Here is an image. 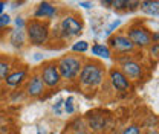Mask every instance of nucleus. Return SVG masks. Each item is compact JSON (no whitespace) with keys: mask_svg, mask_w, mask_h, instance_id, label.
<instances>
[{"mask_svg":"<svg viewBox=\"0 0 159 134\" xmlns=\"http://www.w3.org/2000/svg\"><path fill=\"white\" fill-rule=\"evenodd\" d=\"M106 67L98 59H86L81 72L78 75V84L81 89L89 90V89H97L102 85L106 79Z\"/></svg>","mask_w":159,"mask_h":134,"instance_id":"obj_1","label":"nucleus"},{"mask_svg":"<svg viewBox=\"0 0 159 134\" xmlns=\"http://www.w3.org/2000/svg\"><path fill=\"white\" fill-rule=\"evenodd\" d=\"M55 61H57V67H58L61 81H64L67 84H72V82L78 81V75L81 72V67H83L86 59L81 55L66 54V55H61Z\"/></svg>","mask_w":159,"mask_h":134,"instance_id":"obj_2","label":"nucleus"},{"mask_svg":"<svg viewBox=\"0 0 159 134\" xmlns=\"http://www.w3.org/2000/svg\"><path fill=\"white\" fill-rule=\"evenodd\" d=\"M25 32H26V38L32 46H44L49 43L51 38V26L49 21H43L37 19H29L26 20V26H25Z\"/></svg>","mask_w":159,"mask_h":134,"instance_id":"obj_3","label":"nucleus"},{"mask_svg":"<svg viewBox=\"0 0 159 134\" xmlns=\"http://www.w3.org/2000/svg\"><path fill=\"white\" fill-rule=\"evenodd\" d=\"M83 29H84V24H83L81 15L75 14V12L64 14L58 23L60 38L64 40V41L75 38V37H80L83 34Z\"/></svg>","mask_w":159,"mask_h":134,"instance_id":"obj_4","label":"nucleus"},{"mask_svg":"<svg viewBox=\"0 0 159 134\" xmlns=\"http://www.w3.org/2000/svg\"><path fill=\"white\" fill-rule=\"evenodd\" d=\"M39 75L44 84L46 89H58L61 85V76H60V72H58V67H57V61L55 59H51V61H44L41 64L39 70Z\"/></svg>","mask_w":159,"mask_h":134,"instance_id":"obj_5","label":"nucleus"},{"mask_svg":"<svg viewBox=\"0 0 159 134\" xmlns=\"http://www.w3.org/2000/svg\"><path fill=\"white\" fill-rule=\"evenodd\" d=\"M129 40L133 43V46L136 49H148L152 46V32L147 26L141 24V23H135L127 29L125 34Z\"/></svg>","mask_w":159,"mask_h":134,"instance_id":"obj_6","label":"nucleus"},{"mask_svg":"<svg viewBox=\"0 0 159 134\" xmlns=\"http://www.w3.org/2000/svg\"><path fill=\"white\" fill-rule=\"evenodd\" d=\"M107 46L112 52L118 54V55H132L135 52V46L133 43L129 40L125 34H113L107 38Z\"/></svg>","mask_w":159,"mask_h":134,"instance_id":"obj_7","label":"nucleus"},{"mask_svg":"<svg viewBox=\"0 0 159 134\" xmlns=\"http://www.w3.org/2000/svg\"><path fill=\"white\" fill-rule=\"evenodd\" d=\"M23 92H25V96H28L31 99H40L41 96L44 95L46 87H44V84H43V81H41L37 70L29 73L28 81L25 82V90Z\"/></svg>","mask_w":159,"mask_h":134,"instance_id":"obj_8","label":"nucleus"},{"mask_svg":"<svg viewBox=\"0 0 159 134\" xmlns=\"http://www.w3.org/2000/svg\"><path fill=\"white\" fill-rule=\"evenodd\" d=\"M119 70L125 75V78L130 81V82H139L144 79V75H145V67L142 63L136 61L135 58L129 59L127 63L121 64L119 66Z\"/></svg>","mask_w":159,"mask_h":134,"instance_id":"obj_9","label":"nucleus"},{"mask_svg":"<svg viewBox=\"0 0 159 134\" xmlns=\"http://www.w3.org/2000/svg\"><path fill=\"white\" fill-rule=\"evenodd\" d=\"M109 82L113 87V90L119 92V93H125V92H130L132 90V82L119 70V67L109 69Z\"/></svg>","mask_w":159,"mask_h":134,"instance_id":"obj_10","label":"nucleus"},{"mask_svg":"<svg viewBox=\"0 0 159 134\" xmlns=\"http://www.w3.org/2000/svg\"><path fill=\"white\" fill-rule=\"evenodd\" d=\"M29 76V69L28 67H19V69H14L6 79L3 81V85L8 87V89H20L21 85H25V82L28 81Z\"/></svg>","mask_w":159,"mask_h":134,"instance_id":"obj_11","label":"nucleus"},{"mask_svg":"<svg viewBox=\"0 0 159 134\" xmlns=\"http://www.w3.org/2000/svg\"><path fill=\"white\" fill-rule=\"evenodd\" d=\"M84 120L87 123L89 131L93 134L102 133L106 130V125H107V117L99 111H89L84 117Z\"/></svg>","mask_w":159,"mask_h":134,"instance_id":"obj_12","label":"nucleus"},{"mask_svg":"<svg viewBox=\"0 0 159 134\" xmlns=\"http://www.w3.org/2000/svg\"><path fill=\"white\" fill-rule=\"evenodd\" d=\"M58 15V8L55 5H52L51 2H41L34 11V17L32 19L43 20V21H51Z\"/></svg>","mask_w":159,"mask_h":134,"instance_id":"obj_13","label":"nucleus"},{"mask_svg":"<svg viewBox=\"0 0 159 134\" xmlns=\"http://www.w3.org/2000/svg\"><path fill=\"white\" fill-rule=\"evenodd\" d=\"M9 44L14 47V49H17V50H21L25 46H26V43H28V38H26V32H25V29H11V32H9Z\"/></svg>","mask_w":159,"mask_h":134,"instance_id":"obj_14","label":"nucleus"},{"mask_svg":"<svg viewBox=\"0 0 159 134\" xmlns=\"http://www.w3.org/2000/svg\"><path fill=\"white\" fill-rule=\"evenodd\" d=\"M139 11L150 17H159V0H144L139 2Z\"/></svg>","mask_w":159,"mask_h":134,"instance_id":"obj_15","label":"nucleus"},{"mask_svg":"<svg viewBox=\"0 0 159 134\" xmlns=\"http://www.w3.org/2000/svg\"><path fill=\"white\" fill-rule=\"evenodd\" d=\"M14 64H12V59L9 57H5V55H0V84H3V81L6 79V76L14 70Z\"/></svg>","mask_w":159,"mask_h":134,"instance_id":"obj_16","label":"nucleus"},{"mask_svg":"<svg viewBox=\"0 0 159 134\" xmlns=\"http://www.w3.org/2000/svg\"><path fill=\"white\" fill-rule=\"evenodd\" d=\"M92 55L95 58H102V59H110L112 58V50L109 49L107 44H102V43H95L90 49Z\"/></svg>","mask_w":159,"mask_h":134,"instance_id":"obj_17","label":"nucleus"},{"mask_svg":"<svg viewBox=\"0 0 159 134\" xmlns=\"http://www.w3.org/2000/svg\"><path fill=\"white\" fill-rule=\"evenodd\" d=\"M70 133H74V131H89V128H87V123H86V120H84V117H75V119H72L69 123H67V127H66Z\"/></svg>","mask_w":159,"mask_h":134,"instance_id":"obj_18","label":"nucleus"},{"mask_svg":"<svg viewBox=\"0 0 159 134\" xmlns=\"http://www.w3.org/2000/svg\"><path fill=\"white\" fill-rule=\"evenodd\" d=\"M89 43L86 41V40H78V41H75L72 46H70V52L72 54H75V55H80V54H86V52H89Z\"/></svg>","mask_w":159,"mask_h":134,"instance_id":"obj_19","label":"nucleus"},{"mask_svg":"<svg viewBox=\"0 0 159 134\" xmlns=\"http://www.w3.org/2000/svg\"><path fill=\"white\" fill-rule=\"evenodd\" d=\"M75 99H74V96H67L66 99H64V102H63V111L66 113V115H74L75 113Z\"/></svg>","mask_w":159,"mask_h":134,"instance_id":"obj_20","label":"nucleus"},{"mask_svg":"<svg viewBox=\"0 0 159 134\" xmlns=\"http://www.w3.org/2000/svg\"><path fill=\"white\" fill-rule=\"evenodd\" d=\"M141 133H142L141 127L133 123V125H127V127H124L119 134H141Z\"/></svg>","mask_w":159,"mask_h":134,"instance_id":"obj_21","label":"nucleus"},{"mask_svg":"<svg viewBox=\"0 0 159 134\" xmlns=\"http://www.w3.org/2000/svg\"><path fill=\"white\" fill-rule=\"evenodd\" d=\"M129 6V0H113L112 2V8L115 11H127Z\"/></svg>","mask_w":159,"mask_h":134,"instance_id":"obj_22","label":"nucleus"},{"mask_svg":"<svg viewBox=\"0 0 159 134\" xmlns=\"http://www.w3.org/2000/svg\"><path fill=\"white\" fill-rule=\"evenodd\" d=\"M11 23H12V17H11L9 14H2V15H0V31L9 28Z\"/></svg>","mask_w":159,"mask_h":134,"instance_id":"obj_23","label":"nucleus"},{"mask_svg":"<svg viewBox=\"0 0 159 134\" xmlns=\"http://www.w3.org/2000/svg\"><path fill=\"white\" fill-rule=\"evenodd\" d=\"M147 50H148V55H150V58H153V59H159V41H156V43H152V46H150Z\"/></svg>","mask_w":159,"mask_h":134,"instance_id":"obj_24","label":"nucleus"},{"mask_svg":"<svg viewBox=\"0 0 159 134\" xmlns=\"http://www.w3.org/2000/svg\"><path fill=\"white\" fill-rule=\"evenodd\" d=\"M63 102H64V99H61V97H60L58 101L52 105V111H54L57 116H61L63 113H64V111H63Z\"/></svg>","mask_w":159,"mask_h":134,"instance_id":"obj_25","label":"nucleus"},{"mask_svg":"<svg viewBox=\"0 0 159 134\" xmlns=\"http://www.w3.org/2000/svg\"><path fill=\"white\" fill-rule=\"evenodd\" d=\"M12 23H14L16 29H25V26H26V20L21 15H17L16 19H12Z\"/></svg>","mask_w":159,"mask_h":134,"instance_id":"obj_26","label":"nucleus"},{"mask_svg":"<svg viewBox=\"0 0 159 134\" xmlns=\"http://www.w3.org/2000/svg\"><path fill=\"white\" fill-rule=\"evenodd\" d=\"M135 9H139V2L138 0H129L127 11H135Z\"/></svg>","mask_w":159,"mask_h":134,"instance_id":"obj_27","label":"nucleus"},{"mask_svg":"<svg viewBox=\"0 0 159 134\" xmlns=\"http://www.w3.org/2000/svg\"><path fill=\"white\" fill-rule=\"evenodd\" d=\"M119 24H121V20H115V21H112V24H110V26H109V29H107V34L110 35V34H112V32H113V31L118 28Z\"/></svg>","mask_w":159,"mask_h":134,"instance_id":"obj_28","label":"nucleus"},{"mask_svg":"<svg viewBox=\"0 0 159 134\" xmlns=\"http://www.w3.org/2000/svg\"><path fill=\"white\" fill-rule=\"evenodd\" d=\"M78 6L86 8V9H92L93 8V2H84V0H81V2H78Z\"/></svg>","mask_w":159,"mask_h":134,"instance_id":"obj_29","label":"nucleus"},{"mask_svg":"<svg viewBox=\"0 0 159 134\" xmlns=\"http://www.w3.org/2000/svg\"><path fill=\"white\" fill-rule=\"evenodd\" d=\"M112 2H113V0H101L99 3H101V6H104V8H112Z\"/></svg>","mask_w":159,"mask_h":134,"instance_id":"obj_30","label":"nucleus"},{"mask_svg":"<svg viewBox=\"0 0 159 134\" xmlns=\"http://www.w3.org/2000/svg\"><path fill=\"white\" fill-rule=\"evenodd\" d=\"M6 5H8L6 2H2V0H0V15H2V14H5V9H6Z\"/></svg>","mask_w":159,"mask_h":134,"instance_id":"obj_31","label":"nucleus"},{"mask_svg":"<svg viewBox=\"0 0 159 134\" xmlns=\"http://www.w3.org/2000/svg\"><path fill=\"white\" fill-rule=\"evenodd\" d=\"M156 41H159V31L152 34V43H156Z\"/></svg>","mask_w":159,"mask_h":134,"instance_id":"obj_32","label":"nucleus"},{"mask_svg":"<svg viewBox=\"0 0 159 134\" xmlns=\"http://www.w3.org/2000/svg\"><path fill=\"white\" fill-rule=\"evenodd\" d=\"M21 5H25V2H12V9H17V8H20Z\"/></svg>","mask_w":159,"mask_h":134,"instance_id":"obj_33","label":"nucleus"},{"mask_svg":"<svg viewBox=\"0 0 159 134\" xmlns=\"http://www.w3.org/2000/svg\"><path fill=\"white\" fill-rule=\"evenodd\" d=\"M34 59H35V61H43V54H40V52L34 54Z\"/></svg>","mask_w":159,"mask_h":134,"instance_id":"obj_34","label":"nucleus"},{"mask_svg":"<svg viewBox=\"0 0 159 134\" xmlns=\"http://www.w3.org/2000/svg\"><path fill=\"white\" fill-rule=\"evenodd\" d=\"M69 134H93L90 131H74V133H69Z\"/></svg>","mask_w":159,"mask_h":134,"instance_id":"obj_35","label":"nucleus"},{"mask_svg":"<svg viewBox=\"0 0 159 134\" xmlns=\"http://www.w3.org/2000/svg\"><path fill=\"white\" fill-rule=\"evenodd\" d=\"M37 134H46V133H44V131H41V130H39V131H37Z\"/></svg>","mask_w":159,"mask_h":134,"instance_id":"obj_36","label":"nucleus"}]
</instances>
